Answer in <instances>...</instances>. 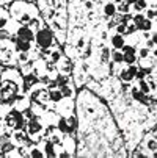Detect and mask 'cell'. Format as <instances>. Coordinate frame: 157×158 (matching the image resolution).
I'll use <instances>...</instances> for the list:
<instances>
[{
	"label": "cell",
	"instance_id": "obj_1",
	"mask_svg": "<svg viewBox=\"0 0 157 158\" xmlns=\"http://www.w3.org/2000/svg\"><path fill=\"white\" fill-rule=\"evenodd\" d=\"M11 17L19 22V24H27V22L36 16V8L27 2H22V0H17V2L11 3Z\"/></svg>",
	"mask_w": 157,
	"mask_h": 158
},
{
	"label": "cell",
	"instance_id": "obj_2",
	"mask_svg": "<svg viewBox=\"0 0 157 158\" xmlns=\"http://www.w3.org/2000/svg\"><path fill=\"white\" fill-rule=\"evenodd\" d=\"M35 41H36V46L42 50H47L50 47H54L55 44V35L52 33V30L49 27H42L35 33Z\"/></svg>",
	"mask_w": 157,
	"mask_h": 158
},
{
	"label": "cell",
	"instance_id": "obj_3",
	"mask_svg": "<svg viewBox=\"0 0 157 158\" xmlns=\"http://www.w3.org/2000/svg\"><path fill=\"white\" fill-rule=\"evenodd\" d=\"M27 136L32 139V141H35L36 144L38 143H41V133H42V130H44V124L39 121V119H36V118H33V119H30L28 122H27Z\"/></svg>",
	"mask_w": 157,
	"mask_h": 158
},
{
	"label": "cell",
	"instance_id": "obj_4",
	"mask_svg": "<svg viewBox=\"0 0 157 158\" xmlns=\"http://www.w3.org/2000/svg\"><path fill=\"white\" fill-rule=\"evenodd\" d=\"M140 149L145 150L146 156H154V153L157 150V139H155L154 135H151V136H149V135H148V136H145V139L140 144Z\"/></svg>",
	"mask_w": 157,
	"mask_h": 158
},
{
	"label": "cell",
	"instance_id": "obj_5",
	"mask_svg": "<svg viewBox=\"0 0 157 158\" xmlns=\"http://www.w3.org/2000/svg\"><path fill=\"white\" fill-rule=\"evenodd\" d=\"M55 105H57V113H58L60 116H69V114H72V111H74V102H72V99H64L63 97Z\"/></svg>",
	"mask_w": 157,
	"mask_h": 158
},
{
	"label": "cell",
	"instance_id": "obj_6",
	"mask_svg": "<svg viewBox=\"0 0 157 158\" xmlns=\"http://www.w3.org/2000/svg\"><path fill=\"white\" fill-rule=\"evenodd\" d=\"M57 69H58V74H71L74 71V66L71 63V58H68L66 55H63L60 58V61L57 63Z\"/></svg>",
	"mask_w": 157,
	"mask_h": 158
},
{
	"label": "cell",
	"instance_id": "obj_7",
	"mask_svg": "<svg viewBox=\"0 0 157 158\" xmlns=\"http://www.w3.org/2000/svg\"><path fill=\"white\" fill-rule=\"evenodd\" d=\"M27 139H28V136H27V131H25V130L14 128L13 133H11V139H10V141H11L14 146H22V144L27 143Z\"/></svg>",
	"mask_w": 157,
	"mask_h": 158
},
{
	"label": "cell",
	"instance_id": "obj_8",
	"mask_svg": "<svg viewBox=\"0 0 157 158\" xmlns=\"http://www.w3.org/2000/svg\"><path fill=\"white\" fill-rule=\"evenodd\" d=\"M16 38H20V39H27V41H33L35 39V31H32L27 25H19L17 30L14 31Z\"/></svg>",
	"mask_w": 157,
	"mask_h": 158
},
{
	"label": "cell",
	"instance_id": "obj_9",
	"mask_svg": "<svg viewBox=\"0 0 157 158\" xmlns=\"http://www.w3.org/2000/svg\"><path fill=\"white\" fill-rule=\"evenodd\" d=\"M102 14H104L105 19H111L116 14V3L113 0H108V2L102 3Z\"/></svg>",
	"mask_w": 157,
	"mask_h": 158
},
{
	"label": "cell",
	"instance_id": "obj_10",
	"mask_svg": "<svg viewBox=\"0 0 157 158\" xmlns=\"http://www.w3.org/2000/svg\"><path fill=\"white\" fill-rule=\"evenodd\" d=\"M30 105H32V102L24 96V94H17L16 96V100H14V110H17V111H24V110H28L30 108Z\"/></svg>",
	"mask_w": 157,
	"mask_h": 158
},
{
	"label": "cell",
	"instance_id": "obj_11",
	"mask_svg": "<svg viewBox=\"0 0 157 158\" xmlns=\"http://www.w3.org/2000/svg\"><path fill=\"white\" fill-rule=\"evenodd\" d=\"M124 44H126V38L123 35L115 33V35L110 36V47L113 49V50H121Z\"/></svg>",
	"mask_w": 157,
	"mask_h": 158
},
{
	"label": "cell",
	"instance_id": "obj_12",
	"mask_svg": "<svg viewBox=\"0 0 157 158\" xmlns=\"http://www.w3.org/2000/svg\"><path fill=\"white\" fill-rule=\"evenodd\" d=\"M14 49H16V52H30L33 49V42L27 41V39L17 38L16 42H14Z\"/></svg>",
	"mask_w": 157,
	"mask_h": 158
},
{
	"label": "cell",
	"instance_id": "obj_13",
	"mask_svg": "<svg viewBox=\"0 0 157 158\" xmlns=\"http://www.w3.org/2000/svg\"><path fill=\"white\" fill-rule=\"evenodd\" d=\"M149 6V2L148 0H137L135 3L129 5V13L130 14H137V13H143L146 8Z\"/></svg>",
	"mask_w": 157,
	"mask_h": 158
},
{
	"label": "cell",
	"instance_id": "obj_14",
	"mask_svg": "<svg viewBox=\"0 0 157 158\" xmlns=\"http://www.w3.org/2000/svg\"><path fill=\"white\" fill-rule=\"evenodd\" d=\"M47 60L49 61H52V63H58L60 61V58L63 56V52L60 50V47H50V50H47Z\"/></svg>",
	"mask_w": 157,
	"mask_h": 158
},
{
	"label": "cell",
	"instance_id": "obj_15",
	"mask_svg": "<svg viewBox=\"0 0 157 158\" xmlns=\"http://www.w3.org/2000/svg\"><path fill=\"white\" fill-rule=\"evenodd\" d=\"M58 88H60V93H61V96H63L64 99H72V97L76 96V89H74V86H72L71 83L63 85V86H58Z\"/></svg>",
	"mask_w": 157,
	"mask_h": 158
},
{
	"label": "cell",
	"instance_id": "obj_16",
	"mask_svg": "<svg viewBox=\"0 0 157 158\" xmlns=\"http://www.w3.org/2000/svg\"><path fill=\"white\" fill-rule=\"evenodd\" d=\"M118 77L123 83H132L133 80H135V77L130 74V71L127 69V67H121L120 72H118Z\"/></svg>",
	"mask_w": 157,
	"mask_h": 158
},
{
	"label": "cell",
	"instance_id": "obj_17",
	"mask_svg": "<svg viewBox=\"0 0 157 158\" xmlns=\"http://www.w3.org/2000/svg\"><path fill=\"white\" fill-rule=\"evenodd\" d=\"M27 27H28L32 31H35V33H36V31H38L39 28H42L44 25H42V20H41L38 16H35V17H32V19L27 22Z\"/></svg>",
	"mask_w": 157,
	"mask_h": 158
},
{
	"label": "cell",
	"instance_id": "obj_18",
	"mask_svg": "<svg viewBox=\"0 0 157 158\" xmlns=\"http://www.w3.org/2000/svg\"><path fill=\"white\" fill-rule=\"evenodd\" d=\"M152 53H155V52H152L149 47H146V46H138L137 47V52H135V55H137V58L138 60H145V58H148L149 55H152Z\"/></svg>",
	"mask_w": 157,
	"mask_h": 158
},
{
	"label": "cell",
	"instance_id": "obj_19",
	"mask_svg": "<svg viewBox=\"0 0 157 158\" xmlns=\"http://www.w3.org/2000/svg\"><path fill=\"white\" fill-rule=\"evenodd\" d=\"M49 99H50V102H52L54 105L63 99V96H61V93H60V88H58V86H57V88L49 89Z\"/></svg>",
	"mask_w": 157,
	"mask_h": 158
},
{
	"label": "cell",
	"instance_id": "obj_20",
	"mask_svg": "<svg viewBox=\"0 0 157 158\" xmlns=\"http://www.w3.org/2000/svg\"><path fill=\"white\" fill-rule=\"evenodd\" d=\"M27 156H32V158H44L46 155H44V152H42V147L41 146H33V147H30L28 149V152H27Z\"/></svg>",
	"mask_w": 157,
	"mask_h": 158
},
{
	"label": "cell",
	"instance_id": "obj_21",
	"mask_svg": "<svg viewBox=\"0 0 157 158\" xmlns=\"http://www.w3.org/2000/svg\"><path fill=\"white\" fill-rule=\"evenodd\" d=\"M33 66H35V61L30 58L27 63H24V64H20V71H22V74L24 75H28V74H32L33 72Z\"/></svg>",
	"mask_w": 157,
	"mask_h": 158
},
{
	"label": "cell",
	"instance_id": "obj_22",
	"mask_svg": "<svg viewBox=\"0 0 157 158\" xmlns=\"http://www.w3.org/2000/svg\"><path fill=\"white\" fill-rule=\"evenodd\" d=\"M54 81L57 83V86H63V85H68L71 81V77L68 74H57V77H55Z\"/></svg>",
	"mask_w": 157,
	"mask_h": 158
},
{
	"label": "cell",
	"instance_id": "obj_23",
	"mask_svg": "<svg viewBox=\"0 0 157 158\" xmlns=\"http://www.w3.org/2000/svg\"><path fill=\"white\" fill-rule=\"evenodd\" d=\"M30 58H32L30 52H16V63H19V64L27 63Z\"/></svg>",
	"mask_w": 157,
	"mask_h": 158
},
{
	"label": "cell",
	"instance_id": "obj_24",
	"mask_svg": "<svg viewBox=\"0 0 157 158\" xmlns=\"http://www.w3.org/2000/svg\"><path fill=\"white\" fill-rule=\"evenodd\" d=\"M123 56H124V53H123L121 50H113V52H110V60H111V63L121 64V63H123Z\"/></svg>",
	"mask_w": 157,
	"mask_h": 158
},
{
	"label": "cell",
	"instance_id": "obj_25",
	"mask_svg": "<svg viewBox=\"0 0 157 158\" xmlns=\"http://www.w3.org/2000/svg\"><path fill=\"white\" fill-rule=\"evenodd\" d=\"M137 88L140 89V91H142L143 94H146V96H149V94H151V89H149V86H148V81H146L145 78H140V80H138V85H137Z\"/></svg>",
	"mask_w": 157,
	"mask_h": 158
},
{
	"label": "cell",
	"instance_id": "obj_26",
	"mask_svg": "<svg viewBox=\"0 0 157 158\" xmlns=\"http://www.w3.org/2000/svg\"><path fill=\"white\" fill-rule=\"evenodd\" d=\"M143 16L149 20H155V5H151L148 6L145 11H143Z\"/></svg>",
	"mask_w": 157,
	"mask_h": 158
},
{
	"label": "cell",
	"instance_id": "obj_27",
	"mask_svg": "<svg viewBox=\"0 0 157 158\" xmlns=\"http://www.w3.org/2000/svg\"><path fill=\"white\" fill-rule=\"evenodd\" d=\"M66 56H68V58H76V56H79V52H77V49L72 46V44H68V46H66Z\"/></svg>",
	"mask_w": 157,
	"mask_h": 158
},
{
	"label": "cell",
	"instance_id": "obj_28",
	"mask_svg": "<svg viewBox=\"0 0 157 158\" xmlns=\"http://www.w3.org/2000/svg\"><path fill=\"white\" fill-rule=\"evenodd\" d=\"M123 63H126L127 66H129V64H135V63H138V58H137V55L124 53V56H123Z\"/></svg>",
	"mask_w": 157,
	"mask_h": 158
},
{
	"label": "cell",
	"instance_id": "obj_29",
	"mask_svg": "<svg viewBox=\"0 0 157 158\" xmlns=\"http://www.w3.org/2000/svg\"><path fill=\"white\" fill-rule=\"evenodd\" d=\"M8 14L2 10V8H0V30H2V28H5L7 27V24H8Z\"/></svg>",
	"mask_w": 157,
	"mask_h": 158
},
{
	"label": "cell",
	"instance_id": "obj_30",
	"mask_svg": "<svg viewBox=\"0 0 157 158\" xmlns=\"http://www.w3.org/2000/svg\"><path fill=\"white\" fill-rule=\"evenodd\" d=\"M83 8H86L88 11H91V10H94V2L93 0H83Z\"/></svg>",
	"mask_w": 157,
	"mask_h": 158
},
{
	"label": "cell",
	"instance_id": "obj_31",
	"mask_svg": "<svg viewBox=\"0 0 157 158\" xmlns=\"http://www.w3.org/2000/svg\"><path fill=\"white\" fill-rule=\"evenodd\" d=\"M115 3H121V2H126V0H113Z\"/></svg>",
	"mask_w": 157,
	"mask_h": 158
},
{
	"label": "cell",
	"instance_id": "obj_32",
	"mask_svg": "<svg viewBox=\"0 0 157 158\" xmlns=\"http://www.w3.org/2000/svg\"><path fill=\"white\" fill-rule=\"evenodd\" d=\"M3 2H11V0H3Z\"/></svg>",
	"mask_w": 157,
	"mask_h": 158
},
{
	"label": "cell",
	"instance_id": "obj_33",
	"mask_svg": "<svg viewBox=\"0 0 157 158\" xmlns=\"http://www.w3.org/2000/svg\"><path fill=\"white\" fill-rule=\"evenodd\" d=\"M0 75H2V69H0Z\"/></svg>",
	"mask_w": 157,
	"mask_h": 158
},
{
	"label": "cell",
	"instance_id": "obj_34",
	"mask_svg": "<svg viewBox=\"0 0 157 158\" xmlns=\"http://www.w3.org/2000/svg\"><path fill=\"white\" fill-rule=\"evenodd\" d=\"M0 150H2V144H0Z\"/></svg>",
	"mask_w": 157,
	"mask_h": 158
}]
</instances>
